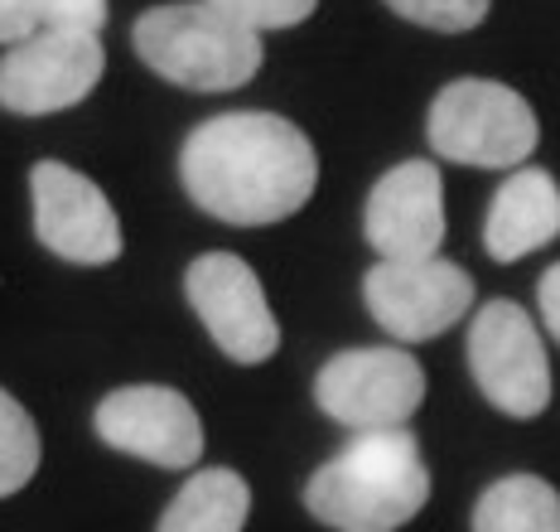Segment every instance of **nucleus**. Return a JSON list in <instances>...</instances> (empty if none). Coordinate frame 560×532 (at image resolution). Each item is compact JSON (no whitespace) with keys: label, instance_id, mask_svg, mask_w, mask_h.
<instances>
[{"label":"nucleus","instance_id":"3","mask_svg":"<svg viewBox=\"0 0 560 532\" xmlns=\"http://www.w3.org/2000/svg\"><path fill=\"white\" fill-rule=\"evenodd\" d=\"M131 44L140 63L174 88L189 92H232L261 73V34L237 25L208 0H174L136 20Z\"/></svg>","mask_w":560,"mask_h":532},{"label":"nucleus","instance_id":"11","mask_svg":"<svg viewBox=\"0 0 560 532\" xmlns=\"http://www.w3.org/2000/svg\"><path fill=\"white\" fill-rule=\"evenodd\" d=\"M92 426L112 450L160 470H194L198 455H203V421H198L194 402L160 383L107 392L97 402Z\"/></svg>","mask_w":560,"mask_h":532},{"label":"nucleus","instance_id":"2","mask_svg":"<svg viewBox=\"0 0 560 532\" xmlns=\"http://www.w3.org/2000/svg\"><path fill=\"white\" fill-rule=\"evenodd\" d=\"M430 470L406 426L358 431L305 484V508L334 532H396L425 508Z\"/></svg>","mask_w":560,"mask_h":532},{"label":"nucleus","instance_id":"17","mask_svg":"<svg viewBox=\"0 0 560 532\" xmlns=\"http://www.w3.org/2000/svg\"><path fill=\"white\" fill-rule=\"evenodd\" d=\"M382 5H392L396 15L420 30H440V34H464L483 25L488 15V0H382Z\"/></svg>","mask_w":560,"mask_h":532},{"label":"nucleus","instance_id":"16","mask_svg":"<svg viewBox=\"0 0 560 532\" xmlns=\"http://www.w3.org/2000/svg\"><path fill=\"white\" fill-rule=\"evenodd\" d=\"M39 455H44V446H39L34 416L0 388V499L25 489L34 479V470H39Z\"/></svg>","mask_w":560,"mask_h":532},{"label":"nucleus","instance_id":"21","mask_svg":"<svg viewBox=\"0 0 560 532\" xmlns=\"http://www.w3.org/2000/svg\"><path fill=\"white\" fill-rule=\"evenodd\" d=\"M536 300H541V320L551 329V339L560 344V262L541 271V286H536Z\"/></svg>","mask_w":560,"mask_h":532},{"label":"nucleus","instance_id":"9","mask_svg":"<svg viewBox=\"0 0 560 532\" xmlns=\"http://www.w3.org/2000/svg\"><path fill=\"white\" fill-rule=\"evenodd\" d=\"M184 296L232 363H266L280 349V325L261 291V276L237 252L194 257V266L184 271Z\"/></svg>","mask_w":560,"mask_h":532},{"label":"nucleus","instance_id":"7","mask_svg":"<svg viewBox=\"0 0 560 532\" xmlns=\"http://www.w3.org/2000/svg\"><path fill=\"white\" fill-rule=\"evenodd\" d=\"M314 402L348 431L406 426L425 402V368L406 349H343L319 368Z\"/></svg>","mask_w":560,"mask_h":532},{"label":"nucleus","instance_id":"10","mask_svg":"<svg viewBox=\"0 0 560 532\" xmlns=\"http://www.w3.org/2000/svg\"><path fill=\"white\" fill-rule=\"evenodd\" d=\"M30 199H34V238L54 257L73 266H107L121 257V218L107 194L92 184L83 170L63 160H39L30 170Z\"/></svg>","mask_w":560,"mask_h":532},{"label":"nucleus","instance_id":"14","mask_svg":"<svg viewBox=\"0 0 560 532\" xmlns=\"http://www.w3.org/2000/svg\"><path fill=\"white\" fill-rule=\"evenodd\" d=\"M252 513V489L237 470H198L170 499L155 532H242Z\"/></svg>","mask_w":560,"mask_h":532},{"label":"nucleus","instance_id":"6","mask_svg":"<svg viewBox=\"0 0 560 532\" xmlns=\"http://www.w3.org/2000/svg\"><path fill=\"white\" fill-rule=\"evenodd\" d=\"M107 73L97 34L34 30L0 54V107L15 117H54L92 97Z\"/></svg>","mask_w":560,"mask_h":532},{"label":"nucleus","instance_id":"1","mask_svg":"<svg viewBox=\"0 0 560 532\" xmlns=\"http://www.w3.org/2000/svg\"><path fill=\"white\" fill-rule=\"evenodd\" d=\"M189 199L232 228L295 218L314 199L319 155L295 122L276 112H223L189 131L179 150Z\"/></svg>","mask_w":560,"mask_h":532},{"label":"nucleus","instance_id":"18","mask_svg":"<svg viewBox=\"0 0 560 532\" xmlns=\"http://www.w3.org/2000/svg\"><path fill=\"white\" fill-rule=\"evenodd\" d=\"M208 5H218L223 15L237 20V25L266 34V30H295V25H305L314 10H319V0H208Z\"/></svg>","mask_w":560,"mask_h":532},{"label":"nucleus","instance_id":"13","mask_svg":"<svg viewBox=\"0 0 560 532\" xmlns=\"http://www.w3.org/2000/svg\"><path fill=\"white\" fill-rule=\"evenodd\" d=\"M560 238V184L536 165L503 180L483 218V247L493 262H522Z\"/></svg>","mask_w":560,"mask_h":532},{"label":"nucleus","instance_id":"5","mask_svg":"<svg viewBox=\"0 0 560 532\" xmlns=\"http://www.w3.org/2000/svg\"><path fill=\"white\" fill-rule=\"evenodd\" d=\"M469 368L474 383L493 402L498 412L532 421L551 407V358H546L541 329L532 325V315L517 300H488L478 305L469 325Z\"/></svg>","mask_w":560,"mask_h":532},{"label":"nucleus","instance_id":"4","mask_svg":"<svg viewBox=\"0 0 560 532\" xmlns=\"http://www.w3.org/2000/svg\"><path fill=\"white\" fill-rule=\"evenodd\" d=\"M425 136L430 150L454 165L517 170L522 160H532L541 126L517 88L493 83V78H459L430 102Z\"/></svg>","mask_w":560,"mask_h":532},{"label":"nucleus","instance_id":"15","mask_svg":"<svg viewBox=\"0 0 560 532\" xmlns=\"http://www.w3.org/2000/svg\"><path fill=\"white\" fill-rule=\"evenodd\" d=\"M474 532H560V494L541 474H503L474 504Z\"/></svg>","mask_w":560,"mask_h":532},{"label":"nucleus","instance_id":"12","mask_svg":"<svg viewBox=\"0 0 560 532\" xmlns=\"http://www.w3.org/2000/svg\"><path fill=\"white\" fill-rule=\"evenodd\" d=\"M445 180L435 160H401L372 184L363 233L387 262L440 257L445 247Z\"/></svg>","mask_w":560,"mask_h":532},{"label":"nucleus","instance_id":"19","mask_svg":"<svg viewBox=\"0 0 560 532\" xmlns=\"http://www.w3.org/2000/svg\"><path fill=\"white\" fill-rule=\"evenodd\" d=\"M39 30H73V34H102L107 25V0H34Z\"/></svg>","mask_w":560,"mask_h":532},{"label":"nucleus","instance_id":"20","mask_svg":"<svg viewBox=\"0 0 560 532\" xmlns=\"http://www.w3.org/2000/svg\"><path fill=\"white\" fill-rule=\"evenodd\" d=\"M34 30H39L34 0H0V44H20Z\"/></svg>","mask_w":560,"mask_h":532},{"label":"nucleus","instance_id":"8","mask_svg":"<svg viewBox=\"0 0 560 532\" xmlns=\"http://www.w3.org/2000/svg\"><path fill=\"white\" fill-rule=\"evenodd\" d=\"M363 300L382 329L401 344H425L454 329L474 310V276L459 262L420 257L387 262L382 257L363 276Z\"/></svg>","mask_w":560,"mask_h":532}]
</instances>
